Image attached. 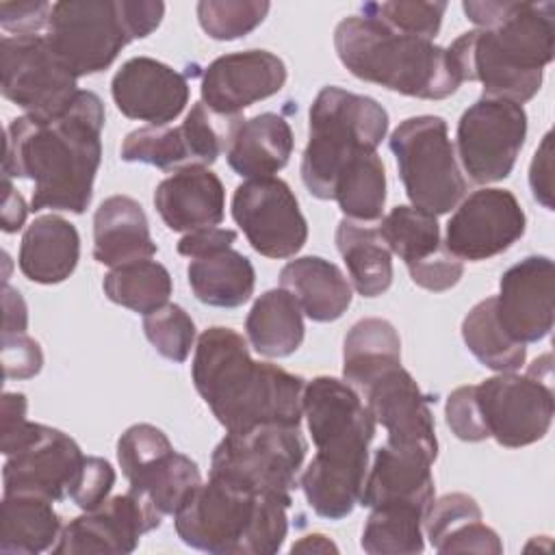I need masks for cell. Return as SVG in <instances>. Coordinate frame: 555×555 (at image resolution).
<instances>
[{
	"mask_svg": "<svg viewBox=\"0 0 555 555\" xmlns=\"http://www.w3.org/2000/svg\"><path fill=\"white\" fill-rule=\"evenodd\" d=\"M102 128L104 104L93 91H78L56 117H15L7 128L2 173L35 182L30 210L82 215L102 160Z\"/></svg>",
	"mask_w": 555,
	"mask_h": 555,
	"instance_id": "obj_1",
	"label": "cell"
},
{
	"mask_svg": "<svg viewBox=\"0 0 555 555\" xmlns=\"http://www.w3.org/2000/svg\"><path fill=\"white\" fill-rule=\"evenodd\" d=\"M462 9L477 28L447 48L460 80L481 82L486 98L529 102L553 61L555 4L466 0Z\"/></svg>",
	"mask_w": 555,
	"mask_h": 555,
	"instance_id": "obj_2",
	"label": "cell"
},
{
	"mask_svg": "<svg viewBox=\"0 0 555 555\" xmlns=\"http://www.w3.org/2000/svg\"><path fill=\"white\" fill-rule=\"evenodd\" d=\"M191 377L195 390L228 434L258 425L299 427L304 379L249 356L247 340L232 327L212 325L197 338Z\"/></svg>",
	"mask_w": 555,
	"mask_h": 555,
	"instance_id": "obj_3",
	"label": "cell"
},
{
	"mask_svg": "<svg viewBox=\"0 0 555 555\" xmlns=\"http://www.w3.org/2000/svg\"><path fill=\"white\" fill-rule=\"evenodd\" d=\"M301 405L317 455L301 473L299 486L317 516L345 518L360 503L377 423L360 392L330 375L304 386Z\"/></svg>",
	"mask_w": 555,
	"mask_h": 555,
	"instance_id": "obj_4",
	"label": "cell"
},
{
	"mask_svg": "<svg viewBox=\"0 0 555 555\" xmlns=\"http://www.w3.org/2000/svg\"><path fill=\"white\" fill-rule=\"evenodd\" d=\"M293 499L208 477L173 514L178 538L215 555H273L282 548Z\"/></svg>",
	"mask_w": 555,
	"mask_h": 555,
	"instance_id": "obj_5",
	"label": "cell"
},
{
	"mask_svg": "<svg viewBox=\"0 0 555 555\" xmlns=\"http://www.w3.org/2000/svg\"><path fill=\"white\" fill-rule=\"evenodd\" d=\"M334 48L356 78L401 95L444 100L462 85L447 48L395 33L362 13L338 22Z\"/></svg>",
	"mask_w": 555,
	"mask_h": 555,
	"instance_id": "obj_6",
	"label": "cell"
},
{
	"mask_svg": "<svg viewBox=\"0 0 555 555\" xmlns=\"http://www.w3.org/2000/svg\"><path fill=\"white\" fill-rule=\"evenodd\" d=\"M388 132L386 108L360 93L323 87L308 113V143L301 156V180L317 199H332L340 169L360 152L377 150Z\"/></svg>",
	"mask_w": 555,
	"mask_h": 555,
	"instance_id": "obj_7",
	"label": "cell"
},
{
	"mask_svg": "<svg viewBox=\"0 0 555 555\" xmlns=\"http://www.w3.org/2000/svg\"><path fill=\"white\" fill-rule=\"evenodd\" d=\"M388 145L414 208L438 217L464 199L466 180L442 117L418 115L403 119L392 130Z\"/></svg>",
	"mask_w": 555,
	"mask_h": 555,
	"instance_id": "obj_8",
	"label": "cell"
},
{
	"mask_svg": "<svg viewBox=\"0 0 555 555\" xmlns=\"http://www.w3.org/2000/svg\"><path fill=\"white\" fill-rule=\"evenodd\" d=\"M306 449L299 427L258 425L249 431L228 434L212 451L210 477L293 499Z\"/></svg>",
	"mask_w": 555,
	"mask_h": 555,
	"instance_id": "obj_9",
	"label": "cell"
},
{
	"mask_svg": "<svg viewBox=\"0 0 555 555\" xmlns=\"http://www.w3.org/2000/svg\"><path fill=\"white\" fill-rule=\"evenodd\" d=\"M46 39L76 78L104 72L134 41L121 0L54 2Z\"/></svg>",
	"mask_w": 555,
	"mask_h": 555,
	"instance_id": "obj_10",
	"label": "cell"
},
{
	"mask_svg": "<svg viewBox=\"0 0 555 555\" xmlns=\"http://www.w3.org/2000/svg\"><path fill=\"white\" fill-rule=\"evenodd\" d=\"M475 395L488 438L501 447L520 449L548 434L555 399L551 377H542L538 360L525 375L512 371L483 379Z\"/></svg>",
	"mask_w": 555,
	"mask_h": 555,
	"instance_id": "obj_11",
	"label": "cell"
},
{
	"mask_svg": "<svg viewBox=\"0 0 555 555\" xmlns=\"http://www.w3.org/2000/svg\"><path fill=\"white\" fill-rule=\"evenodd\" d=\"M2 95L33 117H56L78 95V78L54 54L46 35H4Z\"/></svg>",
	"mask_w": 555,
	"mask_h": 555,
	"instance_id": "obj_12",
	"label": "cell"
},
{
	"mask_svg": "<svg viewBox=\"0 0 555 555\" xmlns=\"http://www.w3.org/2000/svg\"><path fill=\"white\" fill-rule=\"evenodd\" d=\"M525 139L527 113L522 104L481 95L457 121L455 156L473 182H499L512 173Z\"/></svg>",
	"mask_w": 555,
	"mask_h": 555,
	"instance_id": "obj_13",
	"label": "cell"
},
{
	"mask_svg": "<svg viewBox=\"0 0 555 555\" xmlns=\"http://www.w3.org/2000/svg\"><path fill=\"white\" fill-rule=\"evenodd\" d=\"M232 217L249 245L267 258H291L308 241L299 202L282 178H254L234 189Z\"/></svg>",
	"mask_w": 555,
	"mask_h": 555,
	"instance_id": "obj_14",
	"label": "cell"
},
{
	"mask_svg": "<svg viewBox=\"0 0 555 555\" xmlns=\"http://www.w3.org/2000/svg\"><path fill=\"white\" fill-rule=\"evenodd\" d=\"M163 514L141 490L106 499L100 507L69 520L52 546L54 555H126L139 546L143 533L158 529Z\"/></svg>",
	"mask_w": 555,
	"mask_h": 555,
	"instance_id": "obj_15",
	"label": "cell"
},
{
	"mask_svg": "<svg viewBox=\"0 0 555 555\" xmlns=\"http://www.w3.org/2000/svg\"><path fill=\"white\" fill-rule=\"evenodd\" d=\"M527 230V217L507 189H479L464 197L447 223L444 247L460 260H488L509 249Z\"/></svg>",
	"mask_w": 555,
	"mask_h": 555,
	"instance_id": "obj_16",
	"label": "cell"
},
{
	"mask_svg": "<svg viewBox=\"0 0 555 555\" xmlns=\"http://www.w3.org/2000/svg\"><path fill=\"white\" fill-rule=\"evenodd\" d=\"M364 399L375 423L388 431V444L423 451L436 460L438 438L434 414L429 410L431 397L418 388L403 366H395L377 377L366 388Z\"/></svg>",
	"mask_w": 555,
	"mask_h": 555,
	"instance_id": "obj_17",
	"label": "cell"
},
{
	"mask_svg": "<svg viewBox=\"0 0 555 555\" xmlns=\"http://www.w3.org/2000/svg\"><path fill=\"white\" fill-rule=\"evenodd\" d=\"M286 85L284 61L269 50H243L217 56L202 76V102L221 115L275 95Z\"/></svg>",
	"mask_w": 555,
	"mask_h": 555,
	"instance_id": "obj_18",
	"label": "cell"
},
{
	"mask_svg": "<svg viewBox=\"0 0 555 555\" xmlns=\"http://www.w3.org/2000/svg\"><path fill=\"white\" fill-rule=\"evenodd\" d=\"M496 317L518 343H538L553 330V260L527 256L499 280Z\"/></svg>",
	"mask_w": 555,
	"mask_h": 555,
	"instance_id": "obj_19",
	"label": "cell"
},
{
	"mask_svg": "<svg viewBox=\"0 0 555 555\" xmlns=\"http://www.w3.org/2000/svg\"><path fill=\"white\" fill-rule=\"evenodd\" d=\"M78 442L61 429L41 427V434L13 455H7L2 481L4 494H30L61 501L82 464Z\"/></svg>",
	"mask_w": 555,
	"mask_h": 555,
	"instance_id": "obj_20",
	"label": "cell"
},
{
	"mask_svg": "<svg viewBox=\"0 0 555 555\" xmlns=\"http://www.w3.org/2000/svg\"><path fill=\"white\" fill-rule=\"evenodd\" d=\"M115 106L128 119L167 126L189 102V82L173 67L152 59H128L111 80Z\"/></svg>",
	"mask_w": 555,
	"mask_h": 555,
	"instance_id": "obj_21",
	"label": "cell"
},
{
	"mask_svg": "<svg viewBox=\"0 0 555 555\" xmlns=\"http://www.w3.org/2000/svg\"><path fill=\"white\" fill-rule=\"evenodd\" d=\"M431 464L434 460L423 451L384 442L366 470L360 505L379 507L399 503L427 512L436 494Z\"/></svg>",
	"mask_w": 555,
	"mask_h": 555,
	"instance_id": "obj_22",
	"label": "cell"
},
{
	"mask_svg": "<svg viewBox=\"0 0 555 555\" xmlns=\"http://www.w3.org/2000/svg\"><path fill=\"white\" fill-rule=\"evenodd\" d=\"M154 206L165 225L173 232L215 228L225 215V189L215 171L193 165L158 182Z\"/></svg>",
	"mask_w": 555,
	"mask_h": 555,
	"instance_id": "obj_23",
	"label": "cell"
},
{
	"mask_svg": "<svg viewBox=\"0 0 555 555\" xmlns=\"http://www.w3.org/2000/svg\"><path fill=\"white\" fill-rule=\"evenodd\" d=\"M156 254L143 206L128 195L106 197L93 215V258L106 267L145 260Z\"/></svg>",
	"mask_w": 555,
	"mask_h": 555,
	"instance_id": "obj_24",
	"label": "cell"
},
{
	"mask_svg": "<svg viewBox=\"0 0 555 555\" xmlns=\"http://www.w3.org/2000/svg\"><path fill=\"white\" fill-rule=\"evenodd\" d=\"M80 258V236L74 223L59 215L37 217L22 236L17 264L37 284L65 282Z\"/></svg>",
	"mask_w": 555,
	"mask_h": 555,
	"instance_id": "obj_25",
	"label": "cell"
},
{
	"mask_svg": "<svg viewBox=\"0 0 555 555\" xmlns=\"http://www.w3.org/2000/svg\"><path fill=\"white\" fill-rule=\"evenodd\" d=\"M280 286L317 323L340 319L351 304V284L334 262L321 256H301L286 262L280 271Z\"/></svg>",
	"mask_w": 555,
	"mask_h": 555,
	"instance_id": "obj_26",
	"label": "cell"
},
{
	"mask_svg": "<svg viewBox=\"0 0 555 555\" xmlns=\"http://www.w3.org/2000/svg\"><path fill=\"white\" fill-rule=\"evenodd\" d=\"M293 145L288 121L278 113H260L243 119L225 156L230 169L241 178H271L286 167Z\"/></svg>",
	"mask_w": 555,
	"mask_h": 555,
	"instance_id": "obj_27",
	"label": "cell"
},
{
	"mask_svg": "<svg viewBox=\"0 0 555 555\" xmlns=\"http://www.w3.org/2000/svg\"><path fill=\"white\" fill-rule=\"evenodd\" d=\"M401 366V338L395 325L379 317L360 319L343 343V377L360 395L386 371Z\"/></svg>",
	"mask_w": 555,
	"mask_h": 555,
	"instance_id": "obj_28",
	"label": "cell"
},
{
	"mask_svg": "<svg viewBox=\"0 0 555 555\" xmlns=\"http://www.w3.org/2000/svg\"><path fill=\"white\" fill-rule=\"evenodd\" d=\"M245 334L254 351L264 358L293 356L306 334L297 299L282 286L264 291L245 319Z\"/></svg>",
	"mask_w": 555,
	"mask_h": 555,
	"instance_id": "obj_29",
	"label": "cell"
},
{
	"mask_svg": "<svg viewBox=\"0 0 555 555\" xmlns=\"http://www.w3.org/2000/svg\"><path fill=\"white\" fill-rule=\"evenodd\" d=\"M336 249L347 264L349 280L362 297H379L392 284V251L377 228L340 219L336 225Z\"/></svg>",
	"mask_w": 555,
	"mask_h": 555,
	"instance_id": "obj_30",
	"label": "cell"
},
{
	"mask_svg": "<svg viewBox=\"0 0 555 555\" xmlns=\"http://www.w3.org/2000/svg\"><path fill=\"white\" fill-rule=\"evenodd\" d=\"M186 278L195 299L215 308L243 306L256 286L251 260L232 247L193 258L186 267Z\"/></svg>",
	"mask_w": 555,
	"mask_h": 555,
	"instance_id": "obj_31",
	"label": "cell"
},
{
	"mask_svg": "<svg viewBox=\"0 0 555 555\" xmlns=\"http://www.w3.org/2000/svg\"><path fill=\"white\" fill-rule=\"evenodd\" d=\"M61 516L52 501L30 494H4L0 516V551L37 555L52 548L61 535Z\"/></svg>",
	"mask_w": 555,
	"mask_h": 555,
	"instance_id": "obj_32",
	"label": "cell"
},
{
	"mask_svg": "<svg viewBox=\"0 0 555 555\" xmlns=\"http://www.w3.org/2000/svg\"><path fill=\"white\" fill-rule=\"evenodd\" d=\"M332 199L347 219L373 223L382 219L386 204V169L375 150L356 154L336 176Z\"/></svg>",
	"mask_w": 555,
	"mask_h": 555,
	"instance_id": "obj_33",
	"label": "cell"
},
{
	"mask_svg": "<svg viewBox=\"0 0 555 555\" xmlns=\"http://www.w3.org/2000/svg\"><path fill=\"white\" fill-rule=\"evenodd\" d=\"M462 338L468 351L496 373H512L525 364L527 347L499 323L494 297H486L468 310L462 321Z\"/></svg>",
	"mask_w": 555,
	"mask_h": 555,
	"instance_id": "obj_34",
	"label": "cell"
},
{
	"mask_svg": "<svg viewBox=\"0 0 555 555\" xmlns=\"http://www.w3.org/2000/svg\"><path fill=\"white\" fill-rule=\"evenodd\" d=\"M102 288L113 304L145 317L167 304L173 284L160 262L145 258L113 267L104 275Z\"/></svg>",
	"mask_w": 555,
	"mask_h": 555,
	"instance_id": "obj_35",
	"label": "cell"
},
{
	"mask_svg": "<svg viewBox=\"0 0 555 555\" xmlns=\"http://www.w3.org/2000/svg\"><path fill=\"white\" fill-rule=\"evenodd\" d=\"M423 516L414 505H379L371 507V516L362 529L360 546L369 555L386 553H423Z\"/></svg>",
	"mask_w": 555,
	"mask_h": 555,
	"instance_id": "obj_36",
	"label": "cell"
},
{
	"mask_svg": "<svg viewBox=\"0 0 555 555\" xmlns=\"http://www.w3.org/2000/svg\"><path fill=\"white\" fill-rule=\"evenodd\" d=\"M377 230L388 249L397 254L405 267H414L444 247L436 215L414 206H395Z\"/></svg>",
	"mask_w": 555,
	"mask_h": 555,
	"instance_id": "obj_37",
	"label": "cell"
},
{
	"mask_svg": "<svg viewBox=\"0 0 555 555\" xmlns=\"http://www.w3.org/2000/svg\"><path fill=\"white\" fill-rule=\"evenodd\" d=\"M128 483L130 488L147 494L163 516H173L189 494L202 483V475L189 455L173 449Z\"/></svg>",
	"mask_w": 555,
	"mask_h": 555,
	"instance_id": "obj_38",
	"label": "cell"
},
{
	"mask_svg": "<svg viewBox=\"0 0 555 555\" xmlns=\"http://www.w3.org/2000/svg\"><path fill=\"white\" fill-rule=\"evenodd\" d=\"M121 160L143 163L165 171H178L193 167V158L182 134V128L169 126H143L126 134L121 143Z\"/></svg>",
	"mask_w": 555,
	"mask_h": 555,
	"instance_id": "obj_39",
	"label": "cell"
},
{
	"mask_svg": "<svg viewBox=\"0 0 555 555\" xmlns=\"http://www.w3.org/2000/svg\"><path fill=\"white\" fill-rule=\"evenodd\" d=\"M241 124V115H221L208 108L204 102H195L180 124L193 165L208 167L223 152H228Z\"/></svg>",
	"mask_w": 555,
	"mask_h": 555,
	"instance_id": "obj_40",
	"label": "cell"
},
{
	"mask_svg": "<svg viewBox=\"0 0 555 555\" xmlns=\"http://www.w3.org/2000/svg\"><path fill=\"white\" fill-rule=\"evenodd\" d=\"M271 4L264 0H202L197 20L202 30L217 41H234L260 26Z\"/></svg>",
	"mask_w": 555,
	"mask_h": 555,
	"instance_id": "obj_41",
	"label": "cell"
},
{
	"mask_svg": "<svg viewBox=\"0 0 555 555\" xmlns=\"http://www.w3.org/2000/svg\"><path fill=\"white\" fill-rule=\"evenodd\" d=\"M447 2H421V0H392V2H366L360 7L362 15H369L395 33L434 41L440 30Z\"/></svg>",
	"mask_w": 555,
	"mask_h": 555,
	"instance_id": "obj_42",
	"label": "cell"
},
{
	"mask_svg": "<svg viewBox=\"0 0 555 555\" xmlns=\"http://www.w3.org/2000/svg\"><path fill=\"white\" fill-rule=\"evenodd\" d=\"M143 332L163 358L178 364L189 358L195 343V323L178 304H165L163 308L145 314Z\"/></svg>",
	"mask_w": 555,
	"mask_h": 555,
	"instance_id": "obj_43",
	"label": "cell"
},
{
	"mask_svg": "<svg viewBox=\"0 0 555 555\" xmlns=\"http://www.w3.org/2000/svg\"><path fill=\"white\" fill-rule=\"evenodd\" d=\"M169 451H173V444L167 434L150 423L130 425L117 440V462L128 481Z\"/></svg>",
	"mask_w": 555,
	"mask_h": 555,
	"instance_id": "obj_44",
	"label": "cell"
},
{
	"mask_svg": "<svg viewBox=\"0 0 555 555\" xmlns=\"http://www.w3.org/2000/svg\"><path fill=\"white\" fill-rule=\"evenodd\" d=\"M481 507L477 501L464 492H449L427 507L423 516V531L429 538V544L434 551L438 544L453 533L457 527L470 522V520H481Z\"/></svg>",
	"mask_w": 555,
	"mask_h": 555,
	"instance_id": "obj_45",
	"label": "cell"
},
{
	"mask_svg": "<svg viewBox=\"0 0 555 555\" xmlns=\"http://www.w3.org/2000/svg\"><path fill=\"white\" fill-rule=\"evenodd\" d=\"M115 479H117L115 468L104 457L85 455L69 490H67V496L82 512H91L108 499V494L115 486Z\"/></svg>",
	"mask_w": 555,
	"mask_h": 555,
	"instance_id": "obj_46",
	"label": "cell"
},
{
	"mask_svg": "<svg viewBox=\"0 0 555 555\" xmlns=\"http://www.w3.org/2000/svg\"><path fill=\"white\" fill-rule=\"evenodd\" d=\"M444 418L449 429L455 434V438L464 442H481L488 438L475 386H460L447 397L444 405Z\"/></svg>",
	"mask_w": 555,
	"mask_h": 555,
	"instance_id": "obj_47",
	"label": "cell"
},
{
	"mask_svg": "<svg viewBox=\"0 0 555 555\" xmlns=\"http://www.w3.org/2000/svg\"><path fill=\"white\" fill-rule=\"evenodd\" d=\"M26 397L22 392L2 395V453L13 455L41 434V423L26 418Z\"/></svg>",
	"mask_w": 555,
	"mask_h": 555,
	"instance_id": "obj_48",
	"label": "cell"
},
{
	"mask_svg": "<svg viewBox=\"0 0 555 555\" xmlns=\"http://www.w3.org/2000/svg\"><path fill=\"white\" fill-rule=\"evenodd\" d=\"M2 366L7 379H30L43 366V351L26 332L2 334Z\"/></svg>",
	"mask_w": 555,
	"mask_h": 555,
	"instance_id": "obj_49",
	"label": "cell"
},
{
	"mask_svg": "<svg viewBox=\"0 0 555 555\" xmlns=\"http://www.w3.org/2000/svg\"><path fill=\"white\" fill-rule=\"evenodd\" d=\"M408 271L416 286H421L425 291L442 293L460 282V278L464 275V264L447 247H442L431 258H427L414 267H408Z\"/></svg>",
	"mask_w": 555,
	"mask_h": 555,
	"instance_id": "obj_50",
	"label": "cell"
},
{
	"mask_svg": "<svg viewBox=\"0 0 555 555\" xmlns=\"http://www.w3.org/2000/svg\"><path fill=\"white\" fill-rule=\"evenodd\" d=\"M52 4L43 0L28 2H2L0 4V26L13 37L41 35L48 28Z\"/></svg>",
	"mask_w": 555,
	"mask_h": 555,
	"instance_id": "obj_51",
	"label": "cell"
},
{
	"mask_svg": "<svg viewBox=\"0 0 555 555\" xmlns=\"http://www.w3.org/2000/svg\"><path fill=\"white\" fill-rule=\"evenodd\" d=\"M438 553H492L501 555L503 544L494 529L481 520H470L449 533L436 548Z\"/></svg>",
	"mask_w": 555,
	"mask_h": 555,
	"instance_id": "obj_52",
	"label": "cell"
},
{
	"mask_svg": "<svg viewBox=\"0 0 555 555\" xmlns=\"http://www.w3.org/2000/svg\"><path fill=\"white\" fill-rule=\"evenodd\" d=\"M553 132H546L529 167V186L535 202L553 210Z\"/></svg>",
	"mask_w": 555,
	"mask_h": 555,
	"instance_id": "obj_53",
	"label": "cell"
},
{
	"mask_svg": "<svg viewBox=\"0 0 555 555\" xmlns=\"http://www.w3.org/2000/svg\"><path fill=\"white\" fill-rule=\"evenodd\" d=\"M234 241H236V232L230 228H219V225L202 228V230L186 232L178 241V254L193 260V258H202V256H210V254L230 249Z\"/></svg>",
	"mask_w": 555,
	"mask_h": 555,
	"instance_id": "obj_54",
	"label": "cell"
},
{
	"mask_svg": "<svg viewBox=\"0 0 555 555\" xmlns=\"http://www.w3.org/2000/svg\"><path fill=\"white\" fill-rule=\"evenodd\" d=\"M126 24L132 33V39H143L152 35L165 15V4L156 0H121Z\"/></svg>",
	"mask_w": 555,
	"mask_h": 555,
	"instance_id": "obj_55",
	"label": "cell"
},
{
	"mask_svg": "<svg viewBox=\"0 0 555 555\" xmlns=\"http://www.w3.org/2000/svg\"><path fill=\"white\" fill-rule=\"evenodd\" d=\"M2 306H4L2 334L26 332V325H28V310H26L24 297L20 295L17 288L4 284V291H2Z\"/></svg>",
	"mask_w": 555,
	"mask_h": 555,
	"instance_id": "obj_56",
	"label": "cell"
},
{
	"mask_svg": "<svg viewBox=\"0 0 555 555\" xmlns=\"http://www.w3.org/2000/svg\"><path fill=\"white\" fill-rule=\"evenodd\" d=\"M26 212L28 206L24 202V197L20 195V191L13 189L11 178H4V199H2V230L7 234L17 232L24 221H26Z\"/></svg>",
	"mask_w": 555,
	"mask_h": 555,
	"instance_id": "obj_57",
	"label": "cell"
},
{
	"mask_svg": "<svg viewBox=\"0 0 555 555\" xmlns=\"http://www.w3.org/2000/svg\"><path fill=\"white\" fill-rule=\"evenodd\" d=\"M330 551H338V546L325 538L323 533H310V535H304L299 542H295L291 546V553H330Z\"/></svg>",
	"mask_w": 555,
	"mask_h": 555,
	"instance_id": "obj_58",
	"label": "cell"
}]
</instances>
